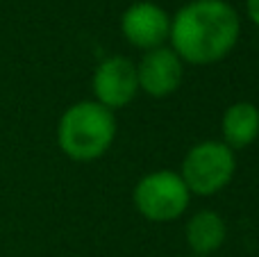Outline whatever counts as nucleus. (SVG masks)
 Returning <instances> with one entry per match:
<instances>
[{
	"mask_svg": "<svg viewBox=\"0 0 259 257\" xmlns=\"http://www.w3.org/2000/svg\"><path fill=\"white\" fill-rule=\"evenodd\" d=\"M241 36V18L228 0H191L170 18V48L191 66L228 57Z\"/></svg>",
	"mask_w": 259,
	"mask_h": 257,
	"instance_id": "nucleus-1",
	"label": "nucleus"
},
{
	"mask_svg": "<svg viewBox=\"0 0 259 257\" xmlns=\"http://www.w3.org/2000/svg\"><path fill=\"white\" fill-rule=\"evenodd\" d=\"M116 132V114L96 100H80L59 116L57 146L73 162H94L112 148Z\"/></svg>",
	"mask_w": 259,
	"mask_h": 257,
	"instance_id": "nucleus-2",
	"label": "nucleus"
},
{
	"mask_svg": "<svg viewBox=\"0 0 259 257\" xmlns=\"http://www.w3.org/2000/svg\"><path fill=\"white\" fill-rule=\"evenodd\" d=\"M237 171V155L216 139L191 146L182 159L180 178L191 196H214L232 182Z\"/></svg>",
	"mask_w": 259,
	"mask_h": 257,
	"instance_id": "nucleus-3",
	"label": "nucleus"
},
{
	"mask_svg": "<svg viewBox=\"0 0 259 257\" xmlns=\"http://www.w3.org/2000/svg\"><path fill=\"white\" fill-rule=\"evenodd\" d=\"M137 212L150 223H170L189 209L191 194L180 173L161 168L143 176L132 191Z\"/></svg>",
	"mask_w": 259,
	"mask_h": 257,
	"instance_id": "nucleus-4",
	"label": "nucleus"
},
{
	"mask_svg": "<svg viewBox=\"0 0 259 257\" xmlns=\"http://www.w3.org/2000/svg\"><path fill=\"white\" fill-rule=\"evenodd\" d=\"M91 91L94 100L107 107L109 112L123 109L137 98L139 80H137V64L123 55L105 57L91 75Z\"/></svg>",
	"mask_w": 259,
	"mask_h": 257,
	"instance_id": "nucleus-5",
	"label": "nucleus"
},
{
	"mask_svg": "<svg viewBox=\"0 0 259 257\" xmlns=\"http://www.w3.org/2000/svg\"><path fill=\"white\" fill-rule=\"evenodd\" d=\"M121 32L132 48L148 53L166 46L170 34V16L159 5L150 0H139L123 12Z\"/></svg>",
	"mask_w": 259,
	"mask_h": 257,
	"instance_id": "nucleus-6",
	"label": "nucleus"
},
{
	"mask_svg": "<svg viewBox=\"0 0 259 257\" xmlns=\"http://www.w3.org/2000/svg\"><path fill=\"white\" fill-rule=\"evenodd\" d=\"M184 77V62L173 53L170 46L148 50L137 64L139 91L155 100L168 98L180 89Z\"/></svg>",
	"mask_w": 259,
	"mask_h": 257,
	"instance_id": "nucleus-7",
	"label": "nucleus"
},
{
	"mask_svg": "<svg viewBox=\"0 0 259 257\" xmlns=\"http://www.w3.org/2000/svg\"><path fill=\"white\" fill-rule=\"evenodd\" d=\"M184 239L193 255L209 257L228 239V223L214 209H200L184 226Z\"/></svg>",
	"mask_w": 259,
	"mask_h": 257,
	"instance_id": "nucleus-8",
	"label": "nucleus"
},
{
	"mask_svg": "<svg viewBox=\"0 0 259 257\" xmlns=\"http://www.w3.org/2000/svg\"><path fill=\"white\" fill-rule=\"evenodd\" d=\"M223 144L232 150H243L259 139V107L248 100L232 103L221 118Z\"/></svg>",
	"mask_w": 259,
	"mask_h": 257,
	"instance_id": "nucleus-9",
	"label": "nucleus"
},
{
	"mask_svg": "<svg viewBox=\"0 0 259 257\" xmlns=\"http://www.w3.org/2000/svg\"><path fill=\"white\" fill-rule=\"evenodd\" d=\"M246 14L252 25L259 27V0H246Z\"/></svg>",
	"mask_w": 259,
	"mask_h": 257,
	"instance_id": "nucleus-10",
	"label": "nucleus"
},
{
	"mask_svg": "<svg viewBox=\"0 0 259 257\" xmlns=\"http://www.w3.org/2000/svg\"><path fill=\"white\" fill-rule=\"evenodd\" d=\"M191 257H198V255H191Z\"/></svg>",
	"mask_w": 259,
	"mask_h": 257,
	"instance_id": "nucleus-11",
	"label": "nucleus"
}]
</instances>
